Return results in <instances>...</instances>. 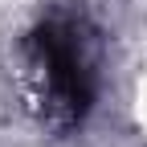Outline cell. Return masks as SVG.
I'll return each mask as SVG.
<instances>
[{
    "label": "cell",
    "instance_id": "1",
    "mask_svg": "<svg viewBox=\"0 0 147 147\" xmlns=\"http://www.w3.org/2000/svg\"><path fill=\"white\" fill-rule=\"evenodd\" d=\"M29 102L41 127H82L98 94V37L82 12H49L25 37Z\"/></svg>",
    "mask_w": 147,
    "mask_h": 147
}]
</instances>
